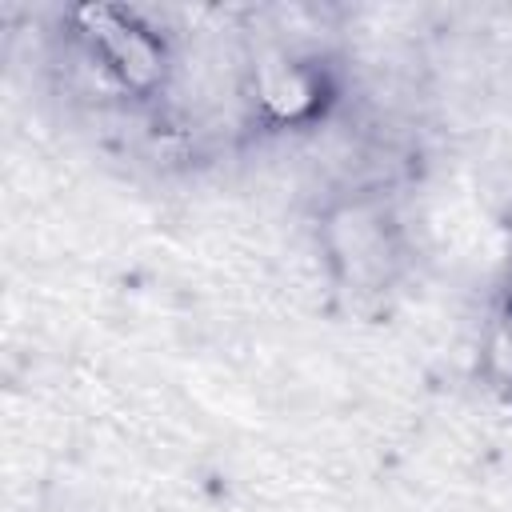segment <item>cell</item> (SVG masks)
Segmentation results:
<instances>
[{
    "mask_svg": "<svg viewBox=\"0 0 512 512\" xmlns=\"http://www.w3.org/2000/svg\"><path fill=\"white\" fill-rule=\"evenodd\" d=\"M508 396H512V388H508Z\"/></svg>",
    "mask_w": 512,
    "mask_h": 512,
    "instance_id": "5",
    "label": "cell"
},
{
    "mask_svg": "<svg viewBox=\"0 0 512 512\" xmlns=\"http://www.w3.org/2000/svg\"><path fill=\"white\" fill-rule=\"evenodd\" d=\"M336 100L332 68L320 56H276L256 68L252 104L272 128H308Z\"/></svg>",
    "mask_w": 512,
    "mask_h": 512,
    "instance_id": "3",
    "label": "cell"
},
{
    "mask_svg": "<svg viewBox=\"0 0 512 512\" xmlns=\"http://www.w3.org/2000/svg\"><path fill=\"white\" fill-rule=\"evenodd\" d=\"M480 364H484V376H488L496 388H504V392L512 388V288L500 296V304H496L492 316H488Z\"/></svg>",
    "mask_w": 512,
    "mask_h": 512,
    "instance_id": "4",
    "label": "cell"
},
{
    "mask_svg": "<svg viewBox=\"0 0 512 512\" xmlns=\"http://www.w3.org/2000/svg\"><path fill=\"white\" fill-rule=\"evenodd\" d=\"M320 252L344 288H384L400 264V232L380 200L352 196L324 212Z\"/></svg>",
    "mask_w": 512,
    "mask_h": 512,
    "instance_id": "2",
    "label": "cell"
},
{
    "mask_svg": "<svg viewBox=\"0 0 512 512\" xmlns=\"http://www.w3.org/2000/svg\"><path fill=\"white\" fill-rule=\"evenodd\" d=\"M72 36L80 40L84 60L132 100H152L172 80V48L168 36L124 4H80L68 12Z\"/></svg>",
    "mask_w": 512,
    "mask_h": 512,
    "instance_id": "1",
    "label": "cell"
}]
</instances>
